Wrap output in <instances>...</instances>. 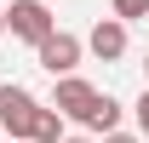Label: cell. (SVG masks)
Here are the masks:
<instances>
[{
    "label": "cell",
    "mask_w": 149,
    "mask_h": 143,
    "mask_svg": "<svg viewBox=\"0 0 149 143\" xmlns=\"http://www.w3.org/2000/svg\"><path fill=\"white\" fill-rule=\"evenodd\" d=\"M35 115H40V103H35L29 86H17V80L0 86V132H6L12 143H29V137H35Z\"/></svg>",
    "instance_id": "obj_1"
},
{
    "label": "cell",
    "mask_w": 149,
    "mask_h": 143,
    "mask_svg": "<svg viewBox=\"0 0 149 143\" xmlns=\"http://www.w3.org/2000/svg\"><path fill=\"white\" fill-rule=\"evenodd\" d=\"M80 52H86V40H80V35H69V29H52V35L35 46L40 69L52 74V80H63V74H74V69H80Z\"/></svg>",
    "instance_id": "obj_2"
},
{
    "label": "cell",
    "mask_w": 149,
    "mask_h": 143,
    "mask_svg": "<svg viewBox=\"0 0 149 143\" xmlns=\"http://www.w3.org/2000/svg\"><path fill=\"white\" fill-rule=\"evenodd\" d=\"M52 29H57V17L46 12V0H12V12H6V35H12V40L40 46Z\"/></svg>",
    "instance_id": "obj_3"
},
{
    "label": "cell",
    "mask_w": 149,
    "mask_h": 143,
    "mask_svg": "<svg viewBox=\"0 0 149 143\" xmlns=\"http://www.w3.org/2000/svg\"><path fill=\"white\" fill-rule=\"evenodd\" d=\"M92 103H97V86H92V80H80V74H63L57 92H52V109L63 115V120H80V126H86Z\"/></svg>",
    "instance_id": "obj_4"
},
{
    "label": "cell",
    "mask_w": 149,
    "mask_h": 143,
    "mask_svg": "<svg viewBox=\"0 0 149 143\" xmlns=\"http://www.w3.org/2000/svg\"><path fill=\"white\" fill-rule=\"evenodd\" d=\"M86 52H92L97 63H120V57H126V23L120 17H97L92 35H86Z\"/></svg>",
    "instance_id": "obj_5"
},
{
    "label": "cell",
    "mask_w": 149,
    "mask_h": 143,
    "mask_svg": "<svg viewBox=\"0 0 149 143\" xmlns=\"http://www.w3.org/2000/svg\"><path fill=\"white\" fill-rule=\"evenodd\" d=\"M86 132H97V137H109V132H120V103H115L109 92H97L92 115H86Z\"/></svg>",
    "instance_id": "obj_6"
},
{
    "label": "cell",
    "mask_w": 149,
    "mask_h": 143,
    "mask_svg": "<svg viewBox=\"0 0 149 143\" xmlns=\"http://www.w3.org/2000/svg\"><path fill=\"white\" fill-rule=\"evenodd\" d=\"M29 143H63V115L57 109H40L35 115V137Z\"/></svg>",
    "instance_id": "obj_7"
},
{
    "label": "cell",
    "mask_w": 149,
    "mask_h": 143,
    "mask_svg": "<svg viewBox=\"0 0 149 143\" xmlns=\"http://www.w3.org/2000/svg\"><path fill=\"white\" fill-rule=\"evenodd\" d=\"M109 17L132 23V17H149V0H109Z\"/></svg>",
    "instance_id": "obj_8"
},
{
    "label": "cell",
    "mask_w": 149,
    "mask_h": 143,
    "mask_svg": "<svg viewBox=\"0 0 149 143\" xmlns=\"http://www.w3.org/2000/svg\"><path fill=\"white\" fill-rule=\"evenodd\" d=\"M132 115H138V132H143V137H149V86L138 92V103H132Z\"/></svg>",
    "instance_id": "obj_9"
},
{
    "label": "cell",
    "mask_w": 149,
    "mask_h": 143,
    "mask_svg": "<svg viewBox=\"0 0 149 143\" xmlns=\"http://www.w3.org/2000/svg\"><path fill=\"white\" fill-rule=\"evenodd\" d=\"M103 143H138V132H109Z\"/></svg>",
    "instance_id": "obj_10"
},
{
    "label": "cell",
    "mask_w": 149,
    "mask_h": 143,
    "mask_svg": "<svg viewBox=\"0 0 149 143\" xmlns=\"http://www.w3.org/2000/svg\"><path fill=\"white\" fill-rule=\"evenodd\" d=\"M0 40H6V12H0Z\"/></svg>",
    "instance_id": "obj_11"
},
{
    "label": "cell",
    "mask_w": 149,
    "mask_h": 143,
    "mask_svg": "<svg viewBox=\"0 0 149 143\" xmlns=\"http://www.w3.org/2000/svg\"><path fill=\"white\" fill-rule=\"evenodd\" d=\"M63 143H92V137H63Z\"/></svg>",
    "instance_id": "obj_12"
},
{
    "label": "cell",
    "mask_w": 149,
    "mask_h": 143,
    "mask_svg": "<svg viewBox=\"0 0 149 143\" xmlns=\"http://www.w3.org/2000/svg\"><path fill=\"white\" fill-rule=\"evenodd\" d=\"M143 74H149V57H143Z\"/></svg>",
    "instance_id": "obj_13"
},
{
    "label": "cell",
    "mask_w": 149,
    "mask_h": 143,
    "mask_svg": "<svg viewBox=\"0 0 149 143\" xmlns=\"http://www.w3.org/2000/svg\"><path fill=\"white\" fill-rule=\"evenodd\" d=\"M0 143H6V132H0Z\"/></svg>",
    "instance_id": "obj_14"
}]
</instances>
